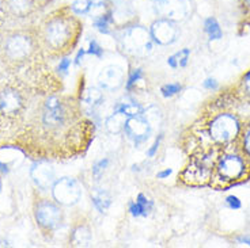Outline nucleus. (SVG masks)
I'll list each match as a JSON object with an SVG mask.
<instances>
[{
    "label": "nucleus",
    "instance_id": "nucleus-18",
    "mask_svg": "<svg viewBox=\"0 0 250 248\" xmlns=\"http://www.w3.org/2000/svg\"><path fill=\"white\" fill-rule=\"evenodd\" d=\"M235 143L250 166V119L246 122H242V128Z\"/></svg>",
    "mask_w": 250,
    "mask_h": 248
},
{
    "label": "nucleus",
    "instance_id": "nucleus-1",
    "mask_svg": "<svg viewBox=\"0 0 250 248\" xmlns=\"http://www.w3.org/2000/svg\"><path fill=\"white\" fill-rule=\"evenodd\" d=\"M229 102H226V96H222L223 102H211L212 110L201 118V125L196 124L194 133L200 134V144L196 149L223 148L237 141L242 121L239 114L234 110L238 102L237 98L234 94H229Z\"/></svg>",
    "mask_w": 250,
    "mask_h": 248
},
{
    "label": "nucleus",
    "instance_id": "nucleus-31",
    "mask_svg": "<svg viewBox=\"0 0 250 248\" xmlns=\"http://www.w3.org/2000/svg\"><path fill=\"white\" fill-rule=\"evenodd\" d=\"M69 65H71V60L69 58H62L60 64H59V72H62V74H65L67 71H68Z\"/></svg>",
    "mask_w": 250,
    "mask_h": 248
},
{
    "label": "nucleus",
    "instance_id": "nucleus-23",
    "mask_svg": "<svg viewBox=\"0 0 250 248\" xmlns=\"http://www.w3.org/2000/svg\"><path fill=\"white\" fill-rule=\"evenodd\" d=\"M152 205L148 199L144 197L143 194H139L138 199L131 204V208H129V211H131L132 216L135 217H139V216H147L148 211L151 210Z\"/></svg>",
    "mask_w": 250,
    "mask_h": 248
},
{
    "label": "nucleus",
    "instance_id": "nucleus-20",
    "mask_svg": "<svg viewBox=\"0 0 250 248\" xmlns=\"http://www.w3.org/2000/svg\"><path fill=\"white\" fill-rule=\"evenodd\" d=\"M129 117H126L125 114L120 112H113V114L106 119V129L109 133H113V134H119L121 132L124 131L125 122Z\"/></svg>",
    "mask_w": 250,
    "mask_h": 248
},
{
    "label": "nucleus",
    "instance_id": "nucleus-13",
    "mask_svg": "<svg viewBox=\"0 0 250 248\" xmlns=\"http://www.w3.org/2000/svg\"><path fill=\"white\" fill-rule=\"evenodd\" d=\"M124 83V71L119 65H106L98 75V86L105 91H116Z\"/></svg>",
    "mask_w": 250,
    "mask_h": 248
},
{
    "label": "nucleus",
    "instance_id": "nucleus-29",
    "mask_svg": "<svg viewBox=\"0 0 250 248\" xmlns=\"http://www.w3.org/2000/svg\"><path fill=\"white\" fill-rule=\"evenodd\" d=\"M142 79V71L140 69H135L133 72L129 76V79H128V83H126V88L128 90H131L132 84H135V83H138V80Z\"/></svg>",
    "mask_w": 250,
    "mask_h": 248
},
{
    "label": "nucleus",
    "instance_id": "nucleus-33",
    "mask_svg": "<svg viewBox=\"0 0 250 248\" xmlns=\"http://www.w3.org/2000/svg\"><path fill=\"white\" fill-rule=\"evenodd\" d=\"M204 87L209 88V90H215L216 88V81L213 79H208V80L204 81Z\"/></svg>",
    "mask_w": 250,
    "mask_h": 248
},
{
    "label": "nucleus",
    "instance_id": "nucleus-10",
    "mask_svg": "<svg viewBox=\"0 0 250 248\" xmlns=\"http://www.w3.org/2000/svg\"><path fill=\"white\" fill-rule=\"evenodd\" d=\"M180 30L175 22L169 19L159 18L151 25L150 36L152 41L158 45H170L177 41Z\"/></svg>",
    "mask_w": 250,
    "mask_h": 248
},
{
    "label": "nucleus",
    "instance_id": "nucleus-30",
    "mask_svg": "<svg viewBox=\"0 0 250 248\" xmlns=\"http://www.w3.org/2000/svg\"><path fill=\"white\" fill-rule=\"evenodd\" d=\"M226 204L229 205L231 209H239V208H241V201H239L237 197H234V195L227 197V199H226Z\"/></svg>",
    "mask_w": 250,
    "mask_h": 248
},
{
    "label": "nucleus",
    "instance_id": "nucleus-12",
    "mask_svg": "<svg viewBox=\"0 0 250 248\" xmlns=\"http://www.w3.org/2000/svg\"><path fill=\"white\" fill-rule=\"evenodd\" d=\"M124 132L128 138L132 140L133 143L142 144L150 137L151 125L147 118L142 117L139 114V115H133L126 119Z\"/></svg>",
    "mask_w": 250,
    "mask_h": 248
},
{
    "label": "nucleus",
    "instance_id": "nucleus-2",
    "mask_svg": "<svg viewBox=\"0 0 250 248\" xmlns=\"http://www.w3.org/2000/svg\"><path fill=\"white\" fill-rule=\"evenodd\" d=\"M83 23L71 7H65L49 15L41 26V44L50 56L68 55L79 41Z\"/></svg>",
    "mask_w": 250,
    "mask_h": 248
},
{
    "label": "nucleus",
    "instance_id": "nucleus-11",
    "mask_svg": "<svg viewBox=\"0 0 250 248\" xmlns=\"http://www.w3.org/2000/svg\"><path fill=\"white\" fill-rule=\"evenodd\" d=\"M155 13L159 18L178 22L187 17L188 6L185 0H155Z\"/></svg>",
    "mask_w": 250,
    "mask_h": 248
},
{
    "label": "nucleus",
    "instance_id": "nucleus-8",
    "mask_svg": "<svg viewBox=\"0 0 250 248\" xmlns=\"http://www.w3.org/2000/svg\"><path fill=\"white\" fill-rule=\"evenodd\" d=\"M34 217L38 227L45 232H53L62 223V210L60 206L49 199H40L34 208Z\"/></svg>",
    "mask_w": 250,
    "mask_h": 248
},
{
    "label": "nucleus",
    "instance_id": "nucleus-26",
    "mask_svg": "<svg viewBox=\"0 0 250 248\" xmlns=\"http://www.w3.org/2000/svg\"><path fill=\"white\" fill-rule=\"evenodd\" d=\"M93 0H75L71 4V10L76 14V15H87L90 6H91Z\"/></svg>",
    "mask_w": 250,
    "mask_h": 248
},
{
    "label": "nucleus",
    "instance_id": "nucleus-9",
    "mask_svg": "<svg viewBox=\"0 0 250 248\" xmlns=\"http://www.w3.org/2000/svg\"><path fill=\"white\" fill-rule=\"evenodd\" d=\"M52 195L59 205L72 206L79 202L82 189L74 178H62L52 186Z\"/></svg>",
    "mask_w": 250,
    "mask_h": 248
},
{
    "label": "nucleus",
    "instance_id": "nucleus-27",
    "mask_svg": "<svg viewBox=\"0 0 250 248\" xmlns=\"http://www.w3.org/2000/svg\"><path fill=\"white\" fill-rule=\"evenodd\" d=\"M109 164V160L107 159H102V160L97 161L95 164L93 166V176L95 178V180H100V178L104 174L105 168L107 167Z\"/></svg>",
    "mask_w": 250,
    "mask_h": 248
},
{
    "label": "nucleus",
    "instance_id": "nucleus-19",
    "mask_svg": "<svg viewBox=\"0 0 250 248\" xmlns=\"http://www.w3.org/2000/svg\"><path fill=\"white\" fill-rule=\"evenodd\" d=\"M91 201H93L94 206L100 210V213H106L109 206L112 204V198H110L109 192L104 189H93Z\"/></svg>",
    "mask_w": 250,
    "mask_h": 248
},
{
    "label": "nucleus",
    "instance_id": "nucleus-32",
    "mask_svg": "<svg viewBox=\"0 0 250 248\" xmlns=\"http://www.w3.org/2000/svg\"><path fill=\"white\" fill-rule=\"evenodd\" d=\"M90 53H93L95 56H101L102 55V49H101V46H98V44L95 41L90 42Z\"/></svg>",
    "mask_w": 250,
    "mask_h": 248
},
{
    "label": "nucleus",
    "instance_id": "nucleus-16",
    "mask_svg": "<svg viewBox=\"0 0 250 248\" xmlns=\"http://www.w3.org/2000/svg\"><path fill=\"white\" fill-rule=\"evenodd\" d=\"M71 244L75 247H82V246H88L91 242V230L86 223H81L76 225L71 233Z\"/></svg>",
    "mask_w": 250,
    "mask_h": 248
},
{
    "label": "nucleus",
    "instance_id": "nucleus-39",
    "mask_svg": "<svg viewBox=\"0 0 250 248\" xmlns=\"http://www.w3.org/2000/svg\"><path fill=\"white\" fill-rule=\"evenodd\" d=\"M0 190H1V180H0Z\"/></svg>",
    "mask_w": 250,
    "mask_h": 248
},
{
    "label": "nucleus",
    "instance_id": "nucleus-28",
    "mask_svg": "<svg viewBox=\"0 0 250 248\" xmlns=\"http://www.w3.org/2000/svg\"><path fill=\"white\" fill-rule=\"evenodd\" d=\"M161 91H162L163 96H173V95L181 91V84H178V83H169V84H165L161 88Z\"/></svg>",
    "mask_w": 250,
    "mask_h": 248
},
{
    "label": "nucleus",
    "instance_id": "nucleus-4",
    "mask_svg": "<svg viewBox=\"0 0 250 248\" xmlns=\"http://www.w3.org/2000/svg\"><path fill=\"white\" fill-rule=\"evenodd\" d=\"M222 148L196 149L188 166L184 168L181 180L189 186H206L212 180L213 167Z\"/></svg>",
    "mask_w": 250,
    "mask_h": 248
},
{
    "label": "nucleus",
    "instance_id": "nucleus-15",
    "mask_svg": "<svg viewBox=\"0 0 250 248\" xmlns=\"http://www.w3.org/2000/svg\"><path fill=\"white\" fill-rule=\"evenodd\" d=\"M7 13L15 18H26L36 13L40 6V0H4Z\"/></svg>",
    "mask_w": 250,
    "mask_h": 248
},
{
    "label": "nucleus",
    "instance_id": "nucleus-37",
    "mask_svg": "<svg viewBox=\"0 0 250 248\" xmlns=\"http://www.w3.org/2000/svg\"><path fill=\"white\" fill-rule=\"evenodd\" d=\"M83 55H84V50L81 49L79 50V53H78V56H76V64H81L82 58H83Z\"/></svg>",
    "mask_w": 250,
    "mask_h": 248
},
{
    "label": "nucleus",
    "instance_id": "nucleus-34",
    "mask_svg": "<svg viewBox=\"0 0 250 248\" xmlns=\"http://www.w3.org/2000/svg\"><path fill=\"white\" fill-rule=\"evenodd\" d=\"M158 145H159V138H158V140H156V141H155V144L152 145V148H151L150 151H148V156H154V155H155V151H156V149H158Z\"/></svg>",
    "mask_w": 250,
    "mask_h": 248
},
{
    "label": "nucleus",
    "instance_id": "nucleus-35",
    "mask_svg": "<svg viewBox=\"0 0 250 248\" xmlns=\"http://www.w3.org/2000/svg\"><path fill=\"white\" fill-rule=\"evenodd\" d=\"M171 174V170H165V171H162V172H159L158 174V178H161V179H163V178H166V176H169V175Z\"/></svg>",
    "mask_w": 250,
    "mask_h": 248
},
{
    "label": "nucleus",
    "instance_id": "nucleus-24",
    "mask_svg": "<svg viewBox=\"0 0 250 248\" xmlns=\"http://www.w3.org/2000/svg\"><path fill=\"white\" fill-rule=\"evenodd\" d=\"M189 56H190L189 49H182L180 52H177L171 57H169L167 62H169V65L171 68H182V67H185L188 64Z\"/></svg>",
    "mask_w": 250,
    "mask_h": 248
},
{
    "label": "nucleus",
    "instance_id": "nucleus-6",
    "mask_svg": "<svg viewBox=\"0 0 250 248\" xmlns=\"http://www.w3.org/2000/svg\"><path fill=\"white\" fill-rule=\"evenodd\" d=\"M152 38L150 30L143 26H131L120 34L119 44L125 55L133 57H143L150 55L152 50Z\"/></svg>",
    "mask_w": 250,
    "mask_h": 248
},
{
    "label": "nucleus",
    "instance_id": "nucleus-25",
    "mask_svg": "<svg viewBox=\"0 0 250 248\" xmlns=\"http://www.w3.org/2000/svg\"><path fill=\"white\" fill-rule=\"evenodd\" d=\"M204 27H206V31L207 34H208V37H209V39H220L222 36H223L218 20L215 18L207 19L206 22H204Z\"/></svg>",
    "mask_w": 250,
    "mask_h": 248
},
{
    "label": "nucleus",
    "instance_id": "nucleus-17",
    "mask_svg": "<svg viewBox=\"0 0 250 248\" xmlns=\"http://www.w3.org/2000/svg\"><path fill=\"white\" fill-rule=\"evenodd\" d=\"M232 94L239 103L250 106V69L241 77Z\"/></svg>",
    "mask_w": 250,
    "mask_h": 248
},
{
    "label": "nucleus",
    "instance_id": "nucleus-36",
    "mask_svg": "<svg viewBox=\"0 0 250 248\" xmlns=\"http://www.w3.org/2000/svg\"><path fill=\"white\" fill-rule=\"evenodd\" d=\"M8 172V166L0 161V174H7Z\"/></svg>",
    "mask_w": 250,
    "mask_h": 248
},
{
    "label": "nucleus",
    "instance_id": "nucleus-3",
    "mask_svg": "<svg viewBox=\"0 0 250 248\" xmlns=\"http://www.w3.org/2000/svg\"><path fill=\"white\" fill-rule=\"evenodd\" d=\"M249 171V163L239 151L237 143L229 144L219 151L209 185L215 189H226L248 178Z\"/></svg>",
    "mask_w": 250,
    "mask_h": 248
},
{
    "label": "nucleus",
    "instance_id": "nucleus-7",
    "mask_svg": "<svg viewBox=\"0 0 250 248\" xmlns=\"http://www.w3.org/2000/svg\"><path fill=\"white\" fill-rule=\"evenodd\" d=\"M3 49L8 61L21 64L27 58H30L31 55L34 53L36 41L26 33H14L7 37Z\"/></svg>",
    "mask_w": 250,
    "mask_h": 248
},
{
    "label": "nucleus",
    "instance_id": "nucleus-22",
    "mask_svg": "<svg viewBox=\"0 0 250 248\" xmlns=\"http://www.w3.org/2000/svg\"><path fill=\"white\" fill-rule=\"evenodd\" d=\"M82 102H83L86 106H88V107L95 109V107L101 106V103L104 102V94L101 93L100 88L90 87L83 93Z\"/></svg>",
    "mask_w": 250,
    "mask_h": 248
},
{
    "label": "nucleus",
    "instance_id": "nucleus-38",
    "mask_svg": "<svg viewBox=\"0 0 250 248\" xmlns=\"http://www.w3.org/2000/svg\"><path fill=\"white\" fill-rule=\"evenodd\" d=\"M239 240H241V242H244V243H248V244L250 246V236H244V237H241Z\"/></svg>",
    "mask_w": 250,
    "mask_h": 248
},
{
    "label": "nucleus",
    "instance_id": "nucleus-14",
    "mask_svg": "<svg viewBox=\"0 0 250 248\" xmlns=\"http://www.w3.org/2000/svg\"><path fill=\"white\" fill-rule=\"evenodd\" d=\"M30 175L31 179L34 180V183L40 189H42V190L52 189L53 183L56 182L55 180V171H53V168L50 167L48 163H45V161H38V163H36L31 167Z\"/></svg>",
    "mask_w": 250,
    "mask_h": 248
},
{
    "label": "nucleus",
    "instance_id": "nucleus-21",
    "mask_svg": "<svg viewBox=\"0 0 250 248\" xmlns=\"http://www.w3.org/2000/svg\"><path fill=\"white\" fill-rule=\"evenodd\" d=\"M114 112L123 113L126 117H133V115H139L142 113V106L139 105L138 102H135V100L125 98V99L120 100L119 103L116 105Z\"/></svg>",
    "mask_w": 250,
    "mask_h": 248
},
{
    "label": "nucleus",
    "instance_id": "nucleus-5",
    "mask_svg": "<svg viewBox=\"0 0 250 248\" xmlns=\"http://www.w3.org/2000/svg\"><path fill=\"white\" fill-rule=\"evenodd\" d=\"M27 98L17 86L8 84L0 90V125H14L23 118Z\"/></svg>",
    "mask_w": 250,
    "mask_h": 248
}]
</instances>
